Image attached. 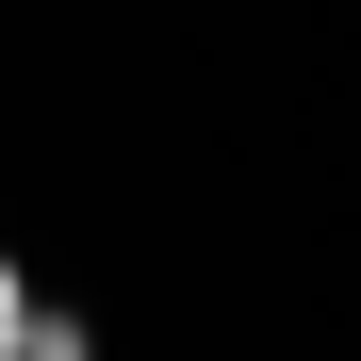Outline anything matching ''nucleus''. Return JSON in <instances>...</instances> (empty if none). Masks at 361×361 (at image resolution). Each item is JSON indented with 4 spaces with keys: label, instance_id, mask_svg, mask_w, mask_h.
Wrapping results in <instances>:
<instances>
[{
    "label": "nucleus",
    "instance_id": "1",
    "mask_svg": "<svg viewBox=\"0 0 361 361\" xmlns=\"http://www.w3.org/2000/svg\"><path fill=\"white\" fill-rule=\"evenodd\" d=\"M66 345H82V329H66V312L17 279V247H0V361H66Z\"/></svg>",
    "mask_w": 361,
    "mask_h": 361
}]
</instances>
